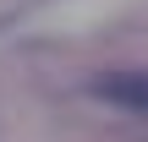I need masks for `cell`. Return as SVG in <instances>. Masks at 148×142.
I'll return each mask as SVG.
<instances>
[{"label":"cell","mask_w":148,"mask_h":142,"mask_svg":"<svg viewBox=\"0 0 148 142\" xmlns=\"http://www.w3.org/2000/svg\"><path fill=\"white\" fill-rule=\"evenodd\" d=\"M99 99L121 104L126 115H148V71H121V77H99L93 82Z\"/></svg>","instance_id":"6da1fadb"}]
</instances>
